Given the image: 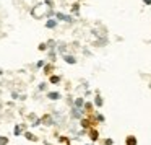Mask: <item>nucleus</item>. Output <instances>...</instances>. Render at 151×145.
<instances>
[{
	"mask_svg": "<svg viewBox=\"0 0 151 145\" xmlns=\"http://www.w3.org/2000/svg\"><path fill=\"white\" fill-rule=\"evenodd\" d=\"M85 114H86V112L83 111V109H80V108H75V106H72V108H70V117H72V119L80 121L81 117H85Z\"/></svg>",
	"mask_w": 151,
	"mask_h": 145,
	"instance_id": "f257e3e1",
	"label": "nucleus"
},
{
	"mask_svg": "<svg viewBox=\"0 0 151 145\" xmlns=\"http://www.w3.org/2000/svg\"><path fill=\"white\" fill-rule=\"evenodd\" d=\"M55 51H57V54L62 57L63 54H68V44H67V43H62V41H57Z\"/></svg>",
	"mask_w": 151,
	"mask_h": 145,
	"instance_id": "f03ea898",
	"label": "nucleus"
},
{
	"mask_svg": "<svg viewBox=\"0 0 151 145\" xmlns=\"http://www.w3.org/2000/svg\"><path fill=\"white\" fill-rule=\"evenodd\" d=\"M41 122H42V125H46V127H55V122H54L52 119V114L50 112H47V114H44L42 117H41Z\"/></svg>",
	"mask_w": 151,
	"mask_h": 145,
	"instance_id": "7ed1b4c3",
	"label": "nucleus"
},
{
	"mask_svg": "<svg viewBox=\"0 0 151 145\" xmlns=\"http://www.w3.org/2000/svg\"><path fill=\"white\" fill-rule=\"evenodd\" d=\"M50 114H52V119H54V122H55V127H62V124H63V116H62V112L54 111V112H50Z\"/></svg>",
	"mask_w": 151,
	"mask_h": 145,
	"instance_id": "20e7f679",
	"label": "nucleus"
},
{
	"mask_svg": "<svg viewBox=\"0 0 151 145\" xmlns=\"http://www.w3.org/2000/svg\"><path fill=\"white\" fill-rule=\"evenodd\" d=\"M24 130H28V125L26 124H17L13 127V135H15V137H21Z\"/></svg>",
	"mask_w": 151,
	"mask_h": 145,
	"instance_id": "39448f33",
	"label": "nucleus"
},
{
	"mask_svg": "<svg viewBox=\"0 0 151 145\" xmlns=\"http://www.w3.org/2000/svg\"><path fill=\"white\" fill-rule=\"evenodd\" d=\"M62 59H63V62L65 64H68V65H76V57L73 56V54H63L62 56Z\"/></svg>",
	"mask_w": 151,
	"mask_h": 145,
	"instance_id": "423d86ee",
	"label": "nucleus"
},
{
	"mask_svg": "<svg viewBox=\"0 0 151 145\" xmlns=\"http://www.w3.org/2000/svg\"><path fill=\"white\" fill-rule=\"evenodd\" d=\"M44 26H46L47 30H55V28L59 26V21H57L55 18H47L46 23H44Z\"/></svg>",
	"mask_w": 151,
	"mask_h": 145,
	"instance_id": "0eeeda50",
	"label": "nucleus"
},
{
	"mask_svg": "<svg viewBox=\"0 0 151 145\" xmlns=\"http://www.w3.org/2000/svg\"><path fill=\"white\" fill-rule=\"evenodd\" d=\"M47 98H49L50 101H59V99L62 98V93L60 91H47Z\"/></svg>",
	"mask_w": 151,
	"mask_h": 145,
	"instance_id": "6e6552de",
	"label": "nucleus"
},
{
	"mask_svg": "<svg viewBox=\"0 0 151 145\" xmlns=\"http://www.w3.org/2000/svg\"><path fill=\"white\" fill-rule=\"evenodd\" d=\"M70 15H72V17H78L80 15V2L72 4V7H70Z\"/></svg>",
	"mask_w": 151,
	"mask_h": 145,
	"instance_id": "1a4fd4ad",
	"label": "nucleus"
},
{
	"mask_svg": "<svg viewBox=\"0 0 151 145\" xmlns=\"http://www.w3.org/2000/svg\"><path fill=\"white\" fill-rule=\"evenodd\" d=\"M88 135H89V138H91V142H98L99 140V132L96 130V129H88Z\"/></svg>",
	"mask_w": 151,
	"mask_h": 145,
	"instance_id": "9d476101",
	"label": "nucleus"
},
{
	"mask_svg": "<svg viewBox=\"0 0 151 145\" xmlns=\"http://www.w3.org/2000/svg\"><path fill=\"white\" fill-rule=\"evenodd\" d=\"M57 57H59V54H57V51H47V62H52V64H55V60H57Z\"/></svg>",
	"mask_w": 151,
	"mask_h": 145,
	"instance_id": "9b49d317",
	"label": "nucleus"
},
{
	"mask_svg": "<svg viewBox=\"0 0 151 145\" xmlns=\"http://www.w3.org/2000/svg\"><path fill=\"white\" fill-rule=\"evenodd\" d=\"M80 125H81L83 130H88V129H91V121L88 117H81L80 119Z\"/></svg>",
	"mask_w": 151,
	"mask_h": 145,
	"instance_id": "f8f14e48",
	"label": "nucleus"
},
{
	"mask_svg": "<svg viewBox=\"0 0 151 145\" xmlns=\"http://www.w3.org/2000/svg\"><path fill=\"white\" fill-rule=\"evenodd\" d=\"M85 101H86V99L83 98V96H78V98H73V106H75V108L83 109V106H85Z\"/></svg>",
	"mask_w": 151,
	"mask_h": 145,
	"instance_id": "ddd939ff",
	"label": "nucleus"
},
{
	"mask_svg": "<svg viewBox=\"0 0 151 145\" xmlns=\"http://www.w3.org/2000/svg\"><path fill=\"white\" fill-rule=\"evenodd\" d=\"M60 82H62V77H60V75H57V73L49 75V83H50V85H59Z\"/></svg>",
	"mask_w": 151,
	"mask_h": 145,
	"instance_id": "4468645a",
	"label": "nucleus"
},
{
	"mask_svg": "<svg viewBox=\"0 0 151 145\" xmlns=\"http://www.w3.org/2000/svg\"><path fill=\"white\" fill-rule=\"evenodd\" d=\"M23 137L26 138V140H29V142H37V140H39V138H37L31 130H24V132H23Z\"/></svg>",
	"mask_w": 151,
	"mask_h": 145,
	"instance_id": "2eb2a0df",
	"label": "nucleus"
},
{
	"mask_svg": "<svg viewBox=\"0 0 151 145\" xmlns=\"http://www.w3.org/2000/svg\"><path fill=\"white\" fill-rule=\"evenodd\" d=\"M93 104H94L96 108H102V104H104V99H102V96L99 95L98 91H96V96H94V101H93Z\"/></svg>",
	"mask_w": 151,
	"mask_h": 145,
	"instance_id": "dca6fc26",
	"label": "nucleus"
},
{
	"mask_svg": "<svg viewBox=\"0 0 151 145\" xmlns=\"http://www.w3.org/2000/svg\"><path fill=\"white\" fill-rule=\"evenodd\" d=\"M42 72L46 73V75H52V72H54V64H52V62H46V65L42 67Z\"/></svg>",
	"mask_w": 151,
	"mask_h": 145,
	"instance_id": "f3484780",
	"label": "nucleus"
},
{
	"mask_svg": "<svg viewBox=\"0 0 151 145\" xmlns=\"http://www.w3.org/2000/svg\"><path fill=\"white\" fill-rule=\"evenodd\" d=\"M125 145H138V140L135 135H127V138H125Z\"/></svg>",
	"mask_w": 151,
	"mask_h": 145,
	"instance_id": "a211bd4d",
	"label": "nucleus"
},
{
	"mask_svg": "<svg viewBox=\"0 0 151 145\" xmlns=\"http://www.w3.org/2000/svg\"><path fill=\"white\" fill-rule=\"evenodd\" d=\"M46 44H47V49H49V51H55V46H57V41L55 39L46 41Z\"/></svg>",
	"mask_w": 151,
	"mask_h": 145,
	"instance_id": "6ab92c4d",
	"label": "nucleus"
},
{
	"mask_svg": "<svg viewBox=\"0 0 151 145\" xmlns=\"http://www.w3.org/2000/svg\"><path fill=\"white\" fill-rule=\"evenodd\" d=\"M63 23H68V25H73L75 23V17H72V15H67L63 17Z\"/></svg>",
	"mask_w": 151,
	"mask_h": 145,
	"instance_id": "aec40b11",
	"label": "nucleus"
},
{
	"mask_svg": "<svg viewBox=\"0 0 151 145\" xmlns=\"http://www.w3.org/2000/svg\"><path fill=\"white\" fill-rule=\"evenodd\" d=\"M93 106H94V104H93V103L91 101H85V106H83V111H89V112H91L93 111Z\"/></svg>",
	"mask_w": 151,
	"mask_h": 145,
	"instance_id": "412c9836",
	"label": "nucleus"
},
{
	"mask_svg": "<svg viewBox=\"0 0 151 145\" xmlns=\"http://www.w3.org/2000/svg\"><path fill=\"white\" fill-rule=\"evenodd\" d=\"M94 121H96V122H104L106 117L101 114V112H94Z\"/></svg>",
	"mask_w": 151,
	"mask_h": 145,
	"instance_id": "4be33fe9",
	"label": "nucleus"
},
{
	"mask_svg": "<svg viewBox=\"0 0 151 145\" xmlns=\"http://www.w3.org/2000/svg\"><path fill=\"white\" fill-rule=\"evenodd\" d=\"M10 144V138L7 135H0V145H8Z\"/></svg>",
	"mask_w": 151,
	"mask_h": 145,
	"instance_id": "5701e85b",
	"label": "nucleus"
},
{
	"mask_svg": "<svg viewBox=\"0 0 151 145\" xmlns=\"http://www.w3.org/2000/svg\"><path fill=\"white\" fill-rule=\"evenodd\" d=\"M39 125H42V122H41V117H37V119H34V121L29 124V127H39Z\"/></svg>",
	"mask_w": 151,
	"mask_h": 145,
	"instance_id": "b1692460",
	"label": "nucleus"
},
{
	"mask_svg": "<svg viewBox=\"0 0 151 145\" xmlns=\"http://www.w3.org/2000/svg\"><path fill=\"white\" fill-rule=\"evenodd\" d=\"M37 91H47V83L46 82H41L37 85Z\"/></svg>",
	"mask_w": 151,
	"mask_h": 145,
	"instance_id": "393cba45",
	"label": "nucleus"
},
{
	"mask_svg": "<svg viewBox=\"0 0 151 145\" xmlns=\"http://www.w3.org/2000/svg\"><path fill=\"white\" fill-rule=\"evenodd\" d=\"M59 142H60V144H67V145H70V138H68V137H65V135H59Z\"/></svg>",
	"mask_w": 151,
	"mask_h": 145,
	"instance_id": "a878e982",
	"label": "nucleus"
},
{
	"mask_svg": "<svg viewBox=\"0 0 151 145\" xmlns=\"http://www.w3.org/2000/svg\"><path fill=\"white\" fill-rule=\"evenodd\" d=\"M42 4L46 5V7H49V8H55V2H54V0H44Z\"/></svg>",
	"mask_w": 151,
	"mask_h": 145,
	"instance_id": "bb28decb",
	"label": "nucleus"
},
{
	"mask_svg": "<svg viewBox=\"0 0 151 145\" xmlns=\"http://www.w3.org/2000/svg\"><path fill=\"white\" fill-rule=\"evenodd\" d=\"M46 62H47V60H44V59H41V60H37V62H36V65H34V67H36V69H37V70H39V69H42V67H44V65H46Z\"/></svg>",
	"mask_w": 151,
	"mask_h": 145,
	"instance_id": "cd10ccee",
	"label": "nucleus"
},
{
	"mask_svg": "<svg viewBox=\"0 0 151 145\" xmlns=\"http://www.w3.org/2000/svg\"><path fill=\"white\" fill-rule=\"evenodd\" d=\"M37 51H41V52H47V51H49V49H47V44L46 43H41L39 46H37Z\"/></svg>",
	"mask_w": 151,
	"mask_h": 145,
	"instance_id": "c85d7f7f",
	"label": "nucleus"
},
{
	"mask_svg": "<svg viewBox=\"0 0 151 145\" xmlns=\"http://www.w3.org/2000/svg\"><path fill=\"white\" fill-rule=\"evenodd\" d=\"M102 145H114V140L112 138H106V140H102Z\"/></svg>",
	"mask_w": 151,
	"mask_h": 145,
	"instance_id": "c756f323",
	"label": "nucleus"
},
{
	"mask_svg": "<svg viewBox=\"0 0 151 145\" xmlns=\"http://www.w3.org/2000/svg\"><path fill=\"white\" fill-rule=\"evenodd\" d=\"M28 119H29V121H31V122H33V121H34V119H37V116H36V114H34V112H29V114H28Z\"/></svg>",
	"mask_w": 151,
	"mask_h": 145,
	"instance_id": "7c9ffc66",
	"label": "nucleus"
},
{
	"mask_svg": "<svg viewBox=\"0 0 151 145\" xmlns=\"http://www.w3.org/2000/svg\"><path fill=\"white\" fill-rule=\"evenodd\" d=\"M12 98H13V99H18V98H20V95H18V91H12Z\"/></svg>",
	"mask_w": 151,
	"mask_h": 145,
	"instance_id": "2f4dec72",
	"label": "nucleus"
},
{
	"mask_svg": "<svg viewBox=\"0 0 151 145\" xmlns=\"http://www.w3.org/2000/svg\"><path fill=\"white\" fill-rule=\"evenodd\" d=\"M18 99H20V101H24V99H26V95H20V98H18Z\"/></svg>",
	"mask_w": 151,
	"mask_h": 145,
	"instance_id": "473e14b6",
	"label": "nucleus"
},
{
	"mask_svg": "<svg viewBox=\"0 0 151 145\" xmlns=\"http://www.w3.org/2000/svg\"><path fill=\"white\" fill-rule=\"evenodd\" d=\"M141 2H143L145 5H151V0H141Z\"/></svg>",
	"mask_w": 151,
	"mask_h": 145,
	"instance_id": "72a5a7b5",
	"label": "nucleus"
},
{
	"mask_svg": "<svg viewBox=\"0 0 151 145\" xmlns=\"http://www.w3.org/2000/svg\"><path fill=\"white\" fill-rule=\"evenodd\" d=\"M83 52H85V56H91V52H89L88 49H83Z\"/></svg>",
	"mask_w": 151,
	"mask_h": 145,
	"instance_id": "f704fd0d",
	"label": "nucleus"
},
{
	"mask_svg": "<svg viewBox=\"0 0 151 145\" xmlns=\"http://www.w3.org/2000/svg\"><path fill=\"white\" fill-rule=\"evenodd\" d=\"M42 145H52V144H50V142H47V140H44V142H42Z\"/></svg>",
	"mask_w": 151,
	"mask_h": 145,
	"instance_id": "c9c22d12",
	"label": "nucleus"
},
{
	"mask_svg": "<svg viewBox=\"0 0 151 145\" xmlns=\"http://www.w3.org/2000/svg\"><path fill=\"white\" fill-rule=\"evenodd\" d=\"M2 75H4V70H2V69H0V77H2Z\"/></svg>",
	"mask_w": 151,
	"mask_h": 145,
	"instance_id": "e433bc0d",
	"label": "nucleus"
},
{
	"mask_svg": "<svg viewBox=\"0 0 151 145\" xmlns=\"http://www.w3.org/2000/svg\"><path fill=\"white\" fill-rule=\"evenodd\" d=\"M86 145H93V144H86Z\"/></svg>",
	"mask_w": 151,
	"mask_h": 145,
	"instance_id": "4c0bfd02",
	"label": "nucleus"
}]
</instances>
